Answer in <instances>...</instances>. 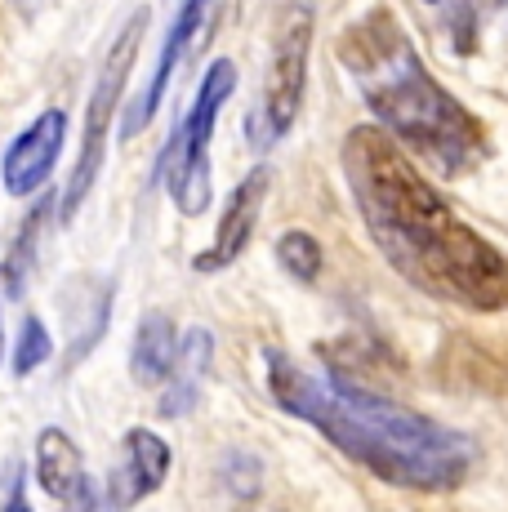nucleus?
I'll list each match as a JSON object with an SVG mask.
<instances>
[{
	"mask_svg": "<svg viewBox=\"0 0 508 512\" xmlns=\"http://www.w3.org/2000/svg\"><path fill=\"white\" fill-rule=\"evenodd\" d=\"M344 179L370 241L402 281L464 312L508 308V254L459 219L406 147L357 125L344 139Z\"/></svg>",
	"mask_w": 508,
	"mask_h": 512,
	"instance_id": "obj_1",
	"label": "nucleus"
},
{
	"mask_svg": "<svg viewBox=\"0 0 508 512\" xmlns=\"http://www.w3.org/2000/svg\"><path fill=\"white\" fill-rule=\"evenodd\" d=\"M268 392L286 415L312 423L339 455L375 472L379 481L419 495H442L464 486L477 464V441L459 428L406 410L379 392L353 388L348 379H321L281 348L263 352Z\"/></svg>",
	"mask_w": 508,
	"mask_h": 512,
	"instance_id": "obj_2",
	"label": "nucleus"
},
{
	"mask_svg": "<svg viewBox=\"0 0 508 512\" xmlns=\"http://www.w3.org/2000/svg\"><path fill=\"white\" fill-rule=\"evenodd\" d=\"M339 63L357 81L375 125L397 147L406 143L415 156L451 174L486 156L482 121L424 67L393 9H370L366 18H357L339 36Z\"/></svg>",
	"mask_w": 508,
	"mask_h": 512,
	"instance_id": "obj_3",
	"label": "nucleus"
},
{
	"mask_svg": "<svg viewBox=\"0 0 508 512\" xmlns=\"http://www.w3.org/2000/svg\"><path fill=\"white\" fill-rule=\"evenodd\" d=\"M232 90H237L232 58H214L205 67L197 94H192L188 116H183V125L174 130V139L161 156L165 187H170V201L179 205V214H201L210 205V139Z\"/></svg>",
	"mask_w": 508,
	"mask_h": 512,
	"instance_id": "obj_4",
	"label": "nucleus"
},
{
	"mask_svg": "<svg viewBox=\"0 0 508 512\" xmlns=\"http://www.w3.org/2000/svg\"><path fill=\"white\" fill-rule=\"evenodd\" d=\"M308 54H312V9L290 5L277 23V36H272L259 107H254V121H250L254 147H272L295 130L304 90H308Z\"/></svg>",
	"mask_w": 508,
	"mask_h": 512,
	"instance_id": "obj_5",
	"label": "nucleus"
},
{
	"mask_svg": "<svg viewBox=\"0 0 508 512\" xmlns=\"http://www.w3.org/2000/svg\"><path fill=\"white\" fill-rule=\"evenodd\" d=\"M143 32H148V9H134L130 23L121 27V36L107 49L103 67H99V81L90 90V107H85V134H81V156H76V170L67 179V192H63V214L72 219L76 210L85 205L94 179L103 170V152H107V130H112V116H116V103L125 94V81L134 72V54L143 45Z\"/></svg>",
	"mask_w": 508,
	"mask_h": 512,
	"instance_id": "obj_6",
	"label": "nucleus"
},
{
	"mask_svg": "<svg viewBox=\"0 0 508 512\" xmlns=\"http://www.w3.org/2000/svg\"><path fill=\"white\" fill-rule=\"evenodd\" d=\"M263 201H268V165H254V170L232 187L228 205L219 214V228H214V241L210 250H201L192 259V268L201 277H214V272H228L232 263L241 259V250L250 245L254 228H259V214H263Z\"/></svg>",
	"mask_w": 508,
	"mask_h": 512,
	"instance_id": "obj_7",
	"label": "nucleus"
},
{
	"mask_svg": "<svg viewBox=\"0 0 508 512\" xmlns=\"http://www.w3.org/2000/svg\"><path fill=\"white\" fill-rule=\"evenodd\" d=\"M67 143V112H41L14 143H9L5 161H0V183L9 196H36L45 187V179L54 174L58 156Z\"/></svg>",
	"mask_w": 508,
	"mask_h": 512,
	"instance_id": "obj_8",
	"label": "nucleus"
},
{
	"mask_svg": "<svg viewBox=\"0 0 508 512\" xmlns=\"http://www.w3.org/2000/svg\"><path fill=\"white\" fill-rule=\"evenodd\" d=\"M121 468L112 477V512H125V508H139L143 499H152L156 490L165 486L170 477V464H174V450L161 432L152 428H130L121 441Z\"/></svg>",
	"mask_w": 508,
	"mask_h": 512,
	"instance_id": "obj_9",
	"label": "nucleus"
},
{
	"mask_svg": "<svg viewBox=\"0 0 508 512\" xmlns=\"http://www.w3.org/2000/svg\"><path fill=\"white\" fill-rule=\"evenodd\" d=\"M205 5H210V0H183V5H179V14H174L170 32H165L161 58H156L148 85H143V94L134 98L130 112H125V130H121L125 139L143 134V130L152 125V116L161 112V98H165V90H170V81H174V67H179V58L188 54V45H192V36H197V27L205 23Z\"/></svg>",
	"mask_w": 508,
	"mask_h": 512,
	"instance_id": "obj_10",
	"label": "nucleus"
},
{
	"mask_svg": "<svg viewBox=\"0 0 508 512\" xmlns=\"http://www.w3.org/2000/svg\"><path fill=\"white\" fill-rule=\"evenodd\" d=\"M210 361H214V334L205 330V326L183 334V339H179V352H174L170 379L161 383V388H165L161 415H165V419H183V415L192 410V401H197L205 374H210Z\"/></svg>",
	"mask_w": 508,
	"mask_h": 512,
	"instance_id": "obj_11",
	"label": "nucleus"
},
{
	"mask_svg": "<svg viewBox=\"0 0 508 512\" xmlns=\"http://www.w3.org/2000/svg\"><path fill=\"white\" fill-rule=\"evenodd\" d=\"M36 481L58 504H72L85 490L81 450L63 428H41V437H36Z\"/></svg>",
	"mask_w": 508,
	"mask_h": 512,
	"instance_id": "obj_12",
	"label": "nucleus"
},
{
	"mask_svg": "<svg viewBox=\"0 0 508 512\" xmlns=\"http://www.w3.org/2000/svg\"><path fill=\"white\" fill-rule=\"evenodd\" d=\"M174 352H179V334L174 321L165 312H148L134 330V348H130V370L143 388H161L174 370Z\"/></svg>",
	"mask_w": 508,
	"mask_h": 512,
	"instance_id": "obj_13",
	"label": "nucleus"
},
{
	"mask_svg": "<svg viewBox=\"0 0 508 512\" xmlns=\"http://www.w3.org/2000/svg\"><path fill=\"white\" fill-rule=\"evenodd\" d=\"M277 263L290 272L295 281L312 285L326 268V254H321V241L308 228H286L277 236Z\"/></svg>",
	"mask_w": 508,
	"mask_h": 512,
	"instance_id": "obj_14",
	"label": "nucleus"
},
{
	"mask_svg": "<svg viewBox=\"0 0 508 512\" xmlns=\"http://www.w3.org/2000/svg\"><path fill=\"white\" fill-rule=\"evenodd\" d=\"M428 18L455 41L459 54H468L477 41V0H419Z\"/></svg>",
	"mask_w": 508,
	"mask_h": 512,
	"instance_id": "obj_15",
	"label": "nucleus"
},
{
	"mask_svg": "<svg viewBox=\"0 0 508 512\" xmlns=\"http://www.w3.org/2000/svg\"><path fill=\"white\" fill-rule=\"evenodd\" d=\"M45 214H50V201H36V210L27 214L23 232H18L14 250H9V259L0 263V281H5V290H9V294L23 290L27 268H32V254H36V241H41V223H45Z\"/></svg>",
	"mask_w": 508,
	"mask_h": 512,
	"instance_id": "obj_16",
	"label": "nucleus"
},
{
	"mask_svg": "<svg viewBox=\"0 0 508 512\" xmlns=\"http://www.w3.org/2000/svg\"><path fill=\"white\" fill-rule=\"evenodd\" d=\"M50 357H54V339H50V330H45V321L41 317H23V326H18V343H14V374L18 379H27V374L41 370Z\"/></svg>",
	"mask_w": 508,
	"mask_h": 512,
	"instance_id": "obj_17",
	"label": "nucleus"
},
{
	"mask_svg": "<svg viewBox=\"0 0 508 512\" xmlns=\"http://www.w3.org/2000/svg\"><path fill=\"white\" fill-rule=\"evenodd\" d=\"M0 512H32V504H27V481H23V464H9V477H5V495H0Z\"/></svg>",
	"mask_w": 508,
	"mask_h": 512,
	"instance_id": "obj_18",
	"label": "nucleus"
},
{
	"mask_svg": "<svg viewBox=\"0 0 508 512\" xmlns=\"http://www.w3.org/2000/svg\"><path fill=\"white\" fill-rule=\"evenodd\" d=\"M241 512H281V508H272V504H246Z\"/></svg>",
	"mask_w": 508,
	"mask_h": 512,
	"instance_id": "obj_19",
	"label": "nucleus"
},
{
	"mask_svg": "<svg viewBox=\"0 0 508 512\" xmlns=\"http://www.w3.org/2000/svg\"><path fill=\"white\" fill-rule=\"evenodd\" d=\"M0 352H5V321H0Z\"/></svg>",
	"mask_w": 508,
	"mask_h": 512,
	"instance_id": "obj_20",
	"label": "nucleus"
},
{
	"mask_svg": "<svg viewBox=\"0 0 508 512\" xmlns=\"http://www.w3.org/2000/svg\"><path fill=\"white\" fill-rule=\"evenodd\" d=\"M504 5H508V0H504Z\"/></svg>",
	"mask_w": 508,
	"mask_h": 512,
	"instance_id": "obj_21",
	"label": "nucleus"
}]
</instances>
